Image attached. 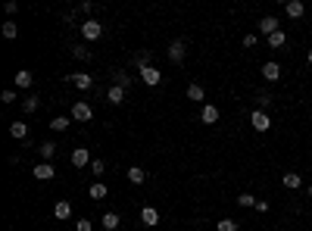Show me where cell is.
I'll use <instances>...</instances> for the list:
<instances>
[{"instance_id":"cell-1","label":"cell","mask_w":312,"mask_h":231,"mask_svg":"<svg viewBox=\"0 0 312 231\" xmlns=\"http://www.w3.org/2000/svg\"><path fill=\"white\" fill-rule=\"evenodd\" d=\"M72 119H75V122H91V119H94V106L84 103V100H78V103L72 106Z\"/></svg>"},{"instance_id":"cell-2","label":"cell","mask_w":312,"mask_h":231,"mask_svg":"<svg viewBox=\"0 0 312 231\" xmlns=\"http://www.w3.org/2000/svg\"><path fill=\"white\" fill-rule=\"evenodd\" d=\"M100 35H103V25H100L97 19H88V22L81 25V38L84 41H97Z\"/></svg>"},{"instance_id":"cell-3","label":"cell","mask_w":312,"mask_h":231,"mask_svg":"<svg viewBox=\"0 0 312 231\" xmlns=\"http://www.w3.org/2000/svg\"><path fill=\"white\" fill-rule=\"evenodd\" d=\"M250 125H253V128H256V131H259V134H265V131H268V128H272V119H268V113H263V109H256V113H253V116H250Z\"/></svg>"},{"instance_id":"cell-4","label":"cell","mask_w":312,"mask_h":231,"mask_svg":"<svg viewBox=\"0 0 312 231\" xmlns=\"http://www.w3.org/2000/svg\"><path fill=\"white\" fill-rule=\"evenodd\" d=\"M66 78H69L75 88L78 91H91L94 88V78H91V75H84V72H75V75H66Z\"/></svg>"},{"instance_id":"cell-5","label":"cell","mask_w":312,"mask_h":231,"mask_svg":"<svg viewBox=\"0 0 312 231\" xmlns=\"http://www.w3.org/2000/svg\"><path fill=\"white\" fill-rule=\"evenodd\" d=\"M141 81L153 88V84H159V81H163V72H159L156 66H147V69H141Z\"/></svg>"},{"instance_id":"cell-6","label":"cell","mask_w":312,"mask_h":231,"mask_svg":"<svg viewBox=\"0 0 312 231\" xmlns=\"http://www.w3.org/2000/svg\"><path fill=\"white\" fill-rule=\"evenodd\" d=\"M184 53H188L184 41H172V44H168V59H172V63H181V59H184Z\"/></svg>"},{"instance_id":"cell-7","label":"cell","mask_w":312,"mask_h":231,"mask_svg":"<svg viewBox=\"0 0 312 231\" xmlns=\"http://www.w3.org/2000/svg\"><path fill=\"white\" fill-rule=\"evenodd\" d=\"M263 78L265 81H278V78H281V66H278L275 59H268V63L263 66Z\"/></svg>"},{"instance_id":"cell-8","label":"cell","mask_w":312,"mask_h":231,"mask_svg":"<svg viewBox=\"0 0 312 231\" xmlns=\"http://www.w3.org/2000/svg\"><path fill=\"white\" fill-rule=\"evenodd\" d=\"M88 162H91V153L84 150V147H75V150H72V166H75V169H84Z\"/></svg>"},{"instance_id":"cell-9","label":"cell","mask_w":312,"mask_h":231,"mask_svg":"<svg viewBox=\"0 0 312 231\" xmlns=\"http://www.w3.org/2000/svg\"><path fill=\"white\" fill-rule=\"evenodd\" d=\"M259 31H263L265 38L275 35V31H278V19H275V16H263V19H259Z\"/></svg>"},{"instance_id":"cell-10","label":"cell","mask_w":312,"mask_h":231,"mask_svg":"<svg viewBox=\"0 0 312 231\" xmlns=\"http://www.w3.org/2000/svg\"><path fill=\"white\" fill-rule=\"evenodd\" d=\"M53 175H56V169L50 166V162H41V166H35V178H38V181H50Z\"/></svg>"},{"instance_id":"cell-11","label":"cell","mask_w":312,"mask_h":231,"mask_svg":"<svg viewBox=\"0 0 312 231\" xmlns=\"http://www.w3.org/2000/svg\"><path fill=\"white\" fill-rule=\"evenodd\" d=\"M284 13H288L290 19H303V13H306V6H303V0H290V3L284 6Z\"/></svg>"},{"instance_id":"cell-12","label":"cell","mask_w":312,"mask_h":231,"mask_svg":"<svg viewBox=\"0 0 312 231\" xmlns=\"http://www.w3.org/2000/svg\"><path fill=\"white\" fill-rule=\"evenodd\" d=\"M106 100L113 106H119V103H125V88H119V84H113V88L106 91Z\"/></svg>"},{"instance_id":"cell-13","label":"cell","mask_w":312,"mask_h":231,"mask_svg":"<svg viewBox=\"0 0 312 231\" xmlns=\"http://www.w3.org/2000/svg\"><path fill=\"white\" fill-rule=\"evenodd\" d=\"M106 194H109V187H106L103 181H94V184L88 187V197H91V200H103Z\"/></svg>"},{"instance_id":"cell-14","label":"cell","mask_w":312,"mask_h":231,"mask_svg":"<svg viewBox=\"0 0 312 231\" xmlns=\"http://www.w3.org/2000/svg\"><path fill=\"white\" fill-rule=\"evenodd\" d=\"M53 216L66 222V219L72 216V203H69V200H60V203H56V206H53Z\"/></svg>"},{"instance_id":"cell-15","label":"cell","mask_w":312,"mask_h":231,"mask_svg":"<svg viewBox=\"0 0 312 231\" xmlns=\"http://www.w3.org/2000/svg\"><path fill=\"white\" fill-rule=\"evenodd\" d=\"M203 97H206L203 84H197V81H193V84H188V100H193V103H200Z\"/></svg>"},{"instance_id":"cell-16","label":"cell","mask_w":312,"mask_h":231,"mask_svg":"<svg viewBox=\"0 0 312 231\" xmlns=\"http://www.w3.org/2000/svg\"><path fill=\"white\" fill-rule=\"evenodd\" d=\"M200 119H203L206 125H213V122H218V106H213V103H206V106H203V113H200Z\"/></svg>"},{"instance_id":"cell-17","label":"cell","mask_w":312,"mask_h":231,"mask_svg":"<svg viewBox=\"0 0 312 231\" xmlns=\"http://www.w3.org/2000/svg\"><path fill=\"white\" fill-rule=\"evenodd\" d=\"M281 184H284V187H288V191H297V187L303 184V178H300L297 172H288V175H284V178H281Z\"/></svg>"},{"instance_id":"cell-18","label":"cell","mask_w":312,"mask_h":231,"mask_svg":"<svg viewBox=\"0 0 312 231\" xmlns=\"http://www.w3.org/2000/svg\"><path fill=\"white\" fill-rule=\"evenodd\" d=\"M141 222H144V225H156V222H159V212H156L153 206H144V209H141Z\"/></svg>"},{"instance_id":"cell-19","label":"cell","mask_w":312,"mask_h":231,"mask_svg":"<svg viewBox=\"0 0 312 231\" xmlns=\"http://www.w3.org/2000/svg\"><path fill=\"white\" fill-rule=\"evenodd\" d=\"M38 106H41V97H38V94H28V97L22 100V109H25V113H38Z\"/></svg>"},{"instance_id":"cell-20","label":"cell","mask_w":312,"mask_h":231,"mask_svg":"<svg viewBox=\"0 0 312 231\" xmlns=\"http://www.w3.org/2000/svg\"><path fill=\"white\" fill-rule=\"evenodd\" d=\"M31 81H35V78H31L28 69H19V72H16V88H31Z\"/></svg>"},{"instance_id":"cell-21","label":"cell","mask_w":312,"mask_h":231,"mask_svg":"<svg viewBox=\"0 0 312 231\" xmlns=\"http://www.w3.org/2000/svg\"><path fill=\"white\" fill-rule=\"evenodd\" d=\"M10 134H13L16 141H25V138H28V125H22V122H13V125H10Z\"/></svg>"},{"instance_id":"cell-22","label":"cell","mask_w":312,"mask_h":231,"mask_svg":"<svg viewBox=\"0 0 312 231\" xmlns=\"http://www.w3.org/2000/svg\"><path fill=\"white\" fill-rule=\"evenodd\" d=\"M38 153L44 156V162H50V159H53V153H56V144H53V141H44V144L38 147Z\"/></svg>"},{"instance_id":"cell-23","label":"cell","mask_w":312,"mask_h":231,"mask_svg":"<svg viewBox=\"0 0 312 231\" xmlns=\"http://www.w3.org/2000/svg\"><path fill=\"white\" fill-rule=\"evenodd\" d=\"M144 178H147V175H144V169H141V166H131V169H128V181H131V184H144Z\"/></svg>"},{"instance_id":"cell-24","label":"cell","mask_w":312,"mask_h":231,"mask_svg":"<svg viewBox=\"0 0 312 231\" xmlns=\"http://www.w3.org/2000/svg\"><path fill=\"white\" fill-rule=\"evenodd\" d=\"M284 41H288V35H284V31L278 28L275 35H268V47H284Z\"/></svg>"},{"instance_id":"cell-25","label":"cell","mask_w":312,"mask_h":231,"mask_svg":"<svg viewBox=\"0 0 312 231\" xmlns=\"http://www.w3.org/2000/svg\"><path fill=\"white\" fill-rule=\"evenodd\" d=\"M3 38H10V41H13V38H19V25H16L13 19H10V22H3Z\"/></svg>"},{"instance_id":"cell-26","label":"cell","mask_w":312,"mask_h":231,"mask_svg":"<svg viewBox=\"0 0 312 231\" xmlns=\"http://www.w3.org/2000/svg\"><path fill=\"white\" fill-rule=\"evenodd\" d=\"M103 228L116 231V228H119V216H116V212H106V216H103Z\"/></svg>"},{"instance_id":"cell-27","label":"cell","mask_w":312,"mask_h":231,"mask_svg":"<svg viewBox=\"0 0 312 231\" xmlns=\"http://www.w3.org/2000/svg\"><path fill=\"white\" fill-rule=\"evenodd\" d=\"M72 56H75V59H91V50L84 47V44H75V47H72Z\"/></svg>"},{"instance_id":"cell-28","label":"cell","mask_w":312,"mask_h":231,"mask_svg":"<svg viewBox=\"0 0 312 231\" xmlns=\"http://www.w3.org/2000/svg\"><path fill=\"white\" fill-rule=\"evenodd\" d=\"M50 128H53V131H66V128H69V119H66V116H56L53 122H50Z\"/></svg>"},{"instance_id":"cell-29","label":"cell","mask_w":312,"mask_h":231,"mask_svg":"<svg viewBox=\"0 0 312 231\" xmlns=\"http://www.w3.org/2000/svg\"><path fill=\"white\" fill-rule=\"evenodd\" d=\"M134 63H138V72H141V69H147V66H150V50L138 53V56H134Z\"/></svg>"},{"instance_id":"cell-30","label":"cell","mask_w":312,"mask_h":231,"mask_svg":"<svg viewBox=\"0 0 312 231\" xmlns=\"http://www.w3.org/2000/svg\"><path fill=\"white\" fill-rule=\"evenodd\" d=\"M238 203H240L243 209H247V206H256V197H253V194H240V197H238Z\"/></svg>"},{"instance_id":"cell-31","label":"cell","mask_w":312,"mask_h":231,"mask_svg":"<svg viewBox=\"0 0 312 231\" xmlns=\"http://www.w3.org/2000/svg\"><path fill=\"white\" fill-rule=\"evenodd\" d=\"M218 231H238V222H234V219H222V222H218Z\"/></svg>"},{"instance_id":"cell-32","label":"cell","mask_w":312,"mask_h":231,"mask_svg":"<svg viewBox=\"0 0 312 231\" xmlns=\"http://www.w3.org/2000/svg\"><path fill=\"white\" fill-rule=\"evenodd\" d=\"M75 231H94V225H91V219H78L75 222Z\"/></svg>"},{"instance_id":"cell-33","label":"cell","mask_w":312,"mask_h":231,"mask_svg":"<svg viewBox=\"0 0 312 231\" xmlns=\"http://www.w3.org/2000/svg\"><path fill=\"white\" fill-rule=\"evenodd\" d=\"M116 84H119V88H128V84H131V78H128L125 72H116Z\"/></svg>"},{"instance_id":"cell-34","label":"cell","mask_w":312,"mask_h":231,"mask_svg":"<svg viewBox=\"0 0 312 231\" xmlns=\"http://www.w3.org/2000/svg\"><path fill=\"white\" fill-rule=\"evenodd\" d=\"M0 100H3V103H16V91H3V94H0Z\"/></svg>"},{"instance_id":"cell-35","label":"cell","mask_w":312,"mask_h":231,"mask_svg":"<svg viewBox=\"0 0 312 231\" xmlns=\"http://www.w3.org/2000/svg\"><path fill=\"white\" fill-rule=\"evenodd\" d=\"M256 100H259V106H263V113H265V106H268V103H272V97H268V94H259V97H256Z\"/></svg>"},{"instance_id":"cell-36","label":"cell","mask_w":312,"mask_h":231,"mask_svg":"<svg viewBox=\"0 0 312 231\" xmlns=\"http://www.w3.org/2000/svg\"><path fill=\"white\" fill-rule=\"evenodd\" d=\"M103 169H106V162L103 159H94V175H103Z\"/></svg>"},{"instance_id":"cell-37","label":"cell","mask_w":312,"mask_h":231,"mask_svg":"<svg viewBox=\"0 0 312 231\" xmlns=\"http://www.w3.org/2000/svg\"><path fill=\"white\" fill-rule=\"evenodd\" d=\"M256 212H268V200H256V206H253Z\"/></svg>"},{"instance_id":"cell-38","label":"cell","mask_w":312,"mask_h":231,"mask_svg":"<svg viewBox=\"0 0 312 231\" xmlns=\"http://www.w3.org/2000/svg\"><path fill=\"white\" fill-rule=\"evenodd\" d=\"M3 10H6V13H10V16H13L16 10H19V3H16V0H6V6H3Z\"/></svg>"},{"instance_id":"cell-39","label":"cell","mask_w":312,"mask_h":231,"mask_svg":"<svg viewBox=\"0 0 312 231\" xmlns=\"http://www.w3.org/2000/svg\"><path fill=\"white\" fill-rule=\"evenodd\" d=\"M243 47H256V35H243Z\"/></svg>"},{"instance_id":"cell-40","label":"cell","mask_w":312,"mask_h":231,"mask_svg":"<svg viewBox=\"0 0 312 231\" xmlns=\"http://www.w3.org/2000/svg\"><path fill=\"white\" fill-rule=\"evenodd\" d=\"M306 59H309V63H312V50H309V53H306Z\"/></svg>"},{"instance_id":"cell-41","label":"cell","mask_w":312,"mask_h":231,"mask_svg":"<svg viewBox=\"0 0 312 231\" xmlns=\"http://www.w3.org/2000/svg\"><path fill=\"white\" fill-rule=\"evenodd\" d=\"M309 200H312V184H309Z\"/></svg>"},{"instance_id":"cell-42","label":"cell","mask_w":312,"mask_h":231,"mask_svg":"<svg viewBox=\"0 0 312 231\" xmlns=\"http://www.w3.org/2000/svg\"><path fill=\"white\" fill-rule=\"evenodd\" d=\"M100 231H106V228H100Z\"/></svg>"}]
</instances>
